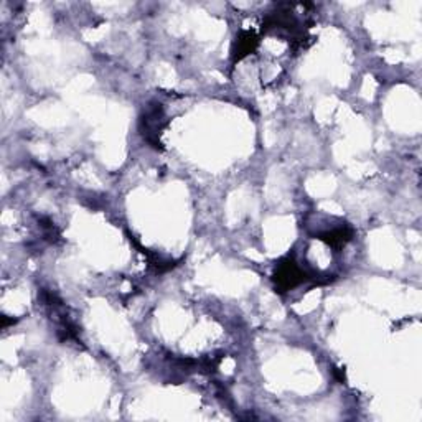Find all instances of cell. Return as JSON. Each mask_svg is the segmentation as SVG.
Returning a JSON list of instances; mask_svg holds the SVG:
<instances>
[{
    "label": "cell",
    "instance_id": "6da1fadb",
    "mask_svg": "<svg viewBox=\"0 0 422 422\" xmlns=\"http://www.w3.org/2000/svg\"><path fill=\"white\" fill-rule=\"evenodd\" d=\"M303 281V272L301 271L297 264L292 261H287L284 264H279L276 272V282L282 289H292Z\"/></svg>",
    "mask_w": 422,
    "mask_h": 422
}]
</instances>
